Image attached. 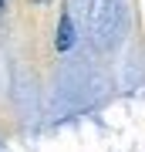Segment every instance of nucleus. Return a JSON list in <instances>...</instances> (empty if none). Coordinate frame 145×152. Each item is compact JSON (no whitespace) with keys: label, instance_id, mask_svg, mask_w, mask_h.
Listing matches in <instances>:
<instances>
[{"label":"nucleus","instance_id":"1","mask_svg":"<svg viewBox=\"0 0 145 152\" xmlns=\"http://www.w3.org/2000/svg\"><path fill=\"white\" fill-rule=\"evenodd\" d=\"M74 48V20L71 14H61V24H58V51H71Z\"/></svg>","mask_w":145,"mask_h":152},{"label":"nucleus","instance_id":"2","mask_svg":"<svg viewBox=\"0 0 145 152\" xmlns=\"http://www.w3.org/2000/svg\"><path fill=\"white\" fill-rule=\"evenodd\" d=\"M4 4H7V0H0V7H4Z\"/></svg>","mask_w":145,"mask_h":152}]
</instances>
